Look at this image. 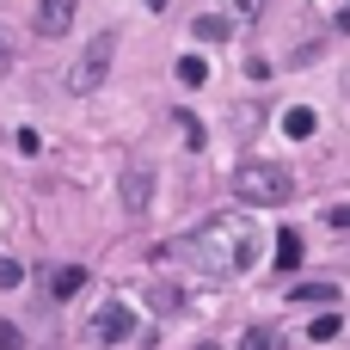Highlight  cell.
<instances>
[{"instance_id":"18","label":"cell","mask_w":350,"mask_h":350,"mask_svg":"<svg viewBox=\"0 0 350 350\" xmlns=\"http://www.w3.org/2000/svg\"><path fill=\"white\" fill-rule=\"evenodd\" d=\"M148 6H154V12H160V6H166V0H148Z\"/></svg>"},{"instance_id":"16","label":"cell","mask_w":350,"mask_h":350,"mask_svg":"<svg viewBox=\"0 0 350 350\" xmlns=\"http://www.w3.org/2000/svg\"><path fill=\"white\" fill-rule=\"evenodd\" d=\"M228 12H234V18H258V12H265V0H228Z\"/></svg>"},{"instance_id":"14","label":"cell","mask_w":350,"mask_h":350,"mask_svg":"<svg viewBox=\"0 0 350 350\" xmlns=\"http://www.w3.org/2000/svg\"><path fill=\"white\" fill-rule=\"evenodd\" d=\"M240 350H283V338H277L271 326H252V332L240 338Z\"/></svg>"},{"instance_id":"4","label":"cell","mask_w":350,"mask_h":350,"mask_svg":"<svg viewBox=\"0 0 350 350\" xmlns=\"http://www.w3.org/2000/svg\"><path fill=\"white\" fill-rule=\"evenodd\" d=\"M117 197H123V209H129V215H148V203H154V172H148V166H123Z\"/></svg>"},{"instance_id":"1","label":"cell","mask_w":350,"mask_h":350,"mask_svg":"<svg viewBox=\"0 0 350 350\" xmlns=\"http://www.w3.org/2000/svg\"><path fill=\"white\" fill-rule=\"evenodd\" d=\"M166 258H191V265H203V271L234 277V271H246V265L258 258V234H252V221H246V215H209L197 234L172 240V246H166Z\"/></svg>"},{"instance_id":"13","label":"cell","mask_w":350,"mask_h":350,"mask_svg":"<svg viewBox=\"0 0 350 350\" xmlns=\"http://www.w3.org/2000/svg\"><path fill=\"white\" fill-rule=\"evenodd\" d=\"M338 332H345V320H338V314H320V320L308 326V338H314V345H332Z\"/></svg>"},{"instance_id":"6","label":"cell","mask_w":350,"mask_h":350,"mask_svg":"<svg viewBox=\"0 0 350 350\" xmlns=\"http://www.w3.org/2000/svg\"><path fill=\"white\" fill-rule=\"evenodd\" d=\"M74 6H80V0H37V31H43V37H62V31L74 25Z\"/></svg>"},{"instance_id":"12","label":"cell","mask_w":350,"mask_h":350,"mask_svg":"<svg viewBox=\"0 0 350 350\" xmlns=\"http://www.w3.org/2000/svg\"><path fill=\"white\" fill-rule=\"evenodd\" d=\"M178 80H185V86H203V80H209V62H203V55H178Z\"/></svg>"},{"instance_id":"11","label":"cell","mask_w":350,"mask_h":350,"mask_svg":"<svg viewBox=\"0 0 350 350\" xmlns=\"http://www.w3.org/2000/svg\"><path fill=\"white\" fill-rule=\"evenodd\" d=\"M289 301H301V308H308V301H338V283H295Z\"/></svg>"},{"instance_id":"5","label":"cell","mask_w":350,"mask_h":350,"mask_svg":"<svg viewBox=\"0 0 350 350\" xmlns=\"http://www.w3.org/2000/svg\"><path fill=\"white\" fill-rule=\"evenodd\" d=\"M129 332H135V314H129L123 301H105L98 320H92V338H98V345H123Z\"/></svg>"},{"instance_id":"3","label":"cell","mask_w":350,"mask_h":350,"mask_svg":"<svg viewBox=\"0 0 350 350\" xmlns=\"http://www.w3.org/2000/svg\"><path fill=\"white\" fill-rule=\"evenodd\" d=\"M111 62H117V31H98L86 49H80V62L68 68V92H98L105 86V74H111Z\"/></svg>"},{"instance_id":"9","label":"cell","mask_w":350,"mask_h":350,"mask_svg":"<svg viewBox=\"0 0 350 350\" xmlns=\"http://www.w3.org/2000/svg\"><path fill=\"white\" fill-rule=\"evenodd\" d=\"M80 283H86V271H80V265H62V271L49 277V295H55V301H68V295H74Z\"/></svg>"},{"instance_id":"17","label":"cell","mask_w":350,"mask_h":350,"mask_svg":"<svg viewBox=\"0 0 350 350\" xmlns=\"http://www.w3.org/2000/svg\"><path fill=\"white\" fill-rule=\"evenodd\" d=\"M18 345H25V332H18L12 320H0V350H18Z\"/></svg>"},{"instance_id":"10","label":"cell","mask_w":350,"mask_h":350,"mask_svg":"<svg viewBox=\"0 0 350 350\" xmlns=\"http://www.w3.org/2000/svg\"><path fill=\"white\" fill-rule=\"evenodd\" d=\"M191 31H197V43H221V37H228V31H234V25H228V18H221V12H203V18H197V25H191Z\"/></svg>"},{"instance_id":"8","label":"cell","mask_w":350,"mask_h":350,"mask_svg":"<svg viewBox=\"0 0 350 350\" xmlns=\"http://www.w3.org/2000/svg\"><path fill=\"white\" fill-rule=\"evenodd\" d=\"M277 271H301V234L295 228L277 234Z\"/></svg>"},{"instance_id":"2","label":"cell","mask_w":350,"mask_h":350,"mask_svg":"<svg viewBox=\"0 0 350 350\" xmlns=\"http://www.w3.org/2000/svg\"><path fill=\"white\" fill-rule=\"evenodd\" d=\"M234 197H240V203H258V209H277V203L295 197V178H289L277 160H246V166L234 172Z\"/></svg>"},{"instance_id":"19","label":"cell","mask_w":350,"mask_h":350,"mask_svg":"<svg viewBox=\"0 0 350 350\" xmlns=\"http://www.w3.org/2000/svg\"><path fill=\"white\" fill-rule=\"evenodd\" d=\"M197 350H215V345H197Z\"/></svg>"},{"instance_id":"15","label":"cell","mask_w":350,"mask_h":350,"mask_svg":"<svg viewBox=\"0 0 350 350\" xmlns=\"http://www.w3.org/2000/svg\"><path fill=\"white\" fill-rule=\"evenodd\" d=\"M25 283V265L18 258H0V289H18Z\"/></svg>"},{"instance_id":"7","label":"cell","mask_w":350,"mask_h":350,"mask_svg":"<svg viewBox=\"0 0 350 350\" xmlns=\"http://www.w3.org/2000/svg\"><path fill=\"white\" fill-rule=\"evenodd\" d=\"M314 123H320V117H314V105H289V111H283V135H295V142H308V135H314Z\"/></svg>"}]
</instances>
